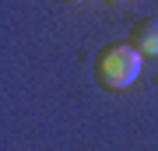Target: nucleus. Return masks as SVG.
I'll return each instance as SVG.
<instances>
[{"label":"nucleus","mask_w":158,"mask_h":151,"mask_svg":"<svg viewBox=\"0 0 158 151\" xmlns=\"http://www.w3.org/2000/svg\"><path fill=\"white\" fill-rule=\"evenodd\" d=\"M113 4H127V0H113Z\"/></svg>","instance_id":"20e7f679"},{"label":"nucleus","mask_w":158,"mask_h":151,"mask_svg":"<svg viewBox=\"0 0 158 151\" xmlns=\"http://www.w3.org/2000/svg\"><path fill=\"white\" fill-rule=\"evenodd\" d=\"M67 4H85V0H67Z\"/></svg>","instance_id":"7ed1b4c3"},{"label":"nucleus","mask_w":158,"mask_h":151,"mask_svg":"<svg viewBox=\"0 0 158 151\" xmlns=\"http://www.w3.org/2000/svg\"><path fill=\"white\" fill-rule=\"evenodd\" d=\"M144 67V56L134 49L130 42H109L102 46V53L95 56V78L102 88L109 91H123L137 81V74Z\"/></svg>","instance_id":"f257e3e1"},{"label":"nucleus","mask_w":158,"mask_h":151,"mask_svg":"<svg viewBox=\"0 0 158 151\" xmlns=\"http://www.w3.org/2000/svg\"><path fill=\"white\" fill-rule=\"evenodd\" d=\"M130 46L141 56H158V18H144L130 28Z\"/></svg>","instance_id":"f03ea898"}]
</instances>
